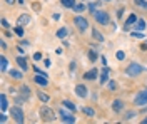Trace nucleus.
<instances>
[{
  "label": "nucleus",
  "instance_id": "obj_30",
  "mask_svg": "<svg viewBox=\"0 0 147 124\" xmlns=\"http://www.w3.org/2000/svg\"><path fill=\"white\" fill-rule=\"evenodd\" d=\"M15 34H17V35H20V37L24 35V30H22V25H18L17 29H15Z\"/></svg>",
  "mask_w": 147,
  "mask_h": 124
},
{
  "label": "nucleus",
  "instance_id": "obj_29",
  "mask_svg": "<svg viewBox=\"0 0 147 124\" xmlns=\"http://www.w3.org/2000/svg\"><path fill=\"white\" fill-rule=\"evenodd\" d=\"M89 59H90V60H95V59H97V52H95V50H90V52H89Z\"/></svg>",
  "mask_w": 147,
  "mask_h": 124
},
{
  "label": "nucleus",
  "instance_id": "obj_28",
  "mask_svg": "<svg viewBox=\"0 0 147 124\" xmlns=\"http://www.w3.org/2000/svg\"><path fill=\"white\" fill-rule=\"evenodd\" d=\"M74 10L80 14V12H84V10H85V7H84V5H80V3H79V5H75V7H74Z\"/></svg>",
  "mask_w": 147,
  "mask_h": 124
},
{
  "label": "nucleus",
  "instance_id": "obj_11",
  "mask_svg": "<svg viewBox=\"0 0 147 124\" xmlns=\"http://www.w3.org/2000/svg\"><path fill=\"white\" fill-rule=\"evenodd\" d=\"M112 109H114L115 112H120V111L124 109V102H122L120 99H115V101H114V104H112Z\"/></svg>",
  "mask_w": 147,
  "mask_h": 124
},
{
  "label": "nucleus",
  "instance_id": "obj_4",
  "mask_svg": "<svg viewBox=\"0 0 147 124\" xmlns=\"http://www.w3.org/2000/svg\"><path fill=\"white\" fill-rule=\"evenodd\" d=\"M10 114L15 119V123H18V124L24 123V112H22L20 107H12V109H10Z\"/></svg>",
  "mask_w": 147,
  "mask_h": 124
},
{
  "label": "nucleus",
  "instance_id": "obj_20",
  "mask_svg": "<svg viewBox=\"0 0 147 124\" xmlns=\"http://www.w3.org/2000/svg\"><path fill=\"white\" fill-rule=\"evenodd\" d=\"M10 76L13 77V79H22V72H20V70H15V69H12V70H10Z\"/></svg>",
  "mask_w": 147,
  "mask_h": 124
},
{
  "label": "nucleus",
  "instance_id": "obj_35",
  "mask_svg": "<svg viewBox=\"0 0 147 124\" xmlns=\"http://www.w3.org/2000/svg\"><path fill=\"white\" fill-rule=\"evenodd\" d=\"M34 59H35V60H40V59H42V54H40V52L34 54Z\"/></svg>",
  "mask_w": 147,
  "mask_h": 124
},
{
  "label": "nucleus",
  "instance_id": "obj_40",
  "mask_svg": "<svg viewBox=\"0 0 147 124\" xmlns=\"http://www.w3.org/2000/svg\"><path fill=\"white\" fill-rule=\"evenodd\" d=\"M142 124H147V117H146V119H144V121H142Z\"/></svg>",
  "mask_w": 147,
  "mask_h": 124
},
{
  "label": "nucleus",
  "instance_id": "obj_36",
  "mask_svg": "<svg viewBox=\"0 0 147 124\" xmlns=\"http://www.w3.org/2000/svg\"><path fill=\"white\" fill-rule=\"evenodd\" d=\"M2 25H3V27L7 29V27H9V22H7V20H5V19H2Z\"/></svg>",
  "mask_w": 147,
  "mask_h": 124
},
{
  "label": "nucleus",
  "instance_id": "obj_9",
  "mask_svg": "<svg viewBox=\"0 0 147 124\" xmlns=\"http://www.w3.org/2000/svg\"><path fill=\"white\" fill-rule=\"evenodd\" d=\"M34 81H35L37 86H47V84H49V81L45 79V76H40V74H37Z\"/></svg>",
  "mask_w": 147,
  "mask_h": 124
},
{
  "label": "nucleus",
  "instance_id": "obj_37",
  "mask_svg": "<svg viewBox=\"0 0 147 124\" xmlns=\"http://www.w3.org/2000/svg\"><path fill=\"white\" fill-rule=\"evenodd\" d=\"M5 121H7V116L0 114V123H5Z\"/></svg>",
  "mask_w": 147,
  "mask_h": 124
},
{
  "label": "nucleus",
  "instance_id": "obj_17",
  "mask_svg": "<svg viewBox=\"0 0 147 124\" xmlns=\"http://www.w3.org/2000/svg\"><path fill=\"white\" fill-rule=\"evenodd\" d=\"M92 35H94V39H95V40H99V42H102V40H104L102 34L99 32V30H95V29H92Z\"/></svg>",
  "mask_w": 147,
  "mask_h": 124
},
{
  "label": "nucleus",
  "instance_id": "obj_18",
  "mask_svg": "<svg viewBox=\"0 0 147 124\" xmlns=\"http://www.w3.org/2000/svg\"><path fill=\"white\" fill-rule=\"evenodd\" d=\"M60 2H62V5L69 7V9H74L75 7V0H60Z\"/></svg>",
  "mask_w": 147,
  "mask_h": 124
},
{
  "label": "nucleus",
  "instance_id": "obj_12",
  "mask_svg": "<svg viewBox=\"0 0 147 124\" xmlns=\"http://www.w3.org/2000/svg\"><path fill=\"white\" fill-rule=\"evenodd\" d=\"M95 77H97V69H92V70L84 74V79H87V81H94Z\"/></svg>",
  "mask_w": 147,
  "mask_h": 124
},
{
  "label": "nucleus",
  "instance_id": "obj_10",
  "mask_svg": "<svg viewBox=\"0 0 147 124\" xmlns=\"http://www.w3.org/2000/svg\"><path fill=\"white\" fill-rule=\"evenodd\" d=\"M17 64L20 66V69H24V70H27V69H28L27 59L24 57V56H18V57H17Z\"/></svg>",
  "mask_w": 147,
  "mask_h": 124
},
{
  "label": "nucleus",
  "instance_id": "obj_23",
  "mask_svg": "<svg viewBox=\"0 0 147 124\" xmlns=\"http://www.w3.org/2000/svg\"><path fill=\"white\" fill-rule=\"evenodd\" d=\"M65 35H67V29H60L59 32H57V37L59 39H64Z\"/></svg>",
  "mask_w": 147,
  "mask_h": 124
},
{
  "label": "nucleus",
  "instance_id": "obj_24",
  "mask_svg": "<svg viewBox=\"0 0 147 124\" xmlns=\"http://www.w3.org/2000/svg\"><path fill=\"white\" fill-rule=\"evenodd\" d=\"M84 112H85L87 116H95V111L90 109V107H84Z\"/></svg>",
  "mask_w": 147,
  "mask_h": 124
},
{
  "label": "nucleus",
  "instance_id": "obj_33",
  "mask_svg": "<svg viewBox=\"0 0 147 124\" xmlns=\"http://www.w3.org/2000/svg\"><path fill=\"white\" fill-rule=\"evenodd\" d=\"M95 7H97V3H90V5H89V10H90L92 14L95 12V10H94V9H95Z\"/></svg>",
  "mask_w": 147,
  "mask_h": 124
},
{
  "label": "nucleus",
  "instance_id": "obj_15",
  "mask_svg": "<svg viewBox=\"0 0 147 124\" xmlns=\"http://www.w3.org/2000/svg\"><path fill=\"white\" fill-rule=\"evenodd\" d=\"M136 22H137V17H136V15L132 14V15H130V17L127 19L125 25H124V29H130V25H132V24H136Z\"/></svg>",
  "mask_w": 147,
  "mask_h": 124
},
{
  "label": "nucleus",
  "instance_id": "obj_5",
  "mask_svg": "<svg viewBox=\"0 0 147 124\" xmlns=\"http://www.w3.org/2000/svg\"><path fill=\"white\" fill-rule=\"evenodd\" d=\"M134 104H136V106H144V104H147V89L140 91V92L136 96V99H134Z\"/></svg>",
  "mask_w": 147,
  "mask_h": 124
},
{
  "label": "nucleus",
  "instance_id": "obj_13",
  "mask_svg": "<svg viewBox=\"0 0 147 124\" xmlns=\"http://www.w3.org/2000/svg\"><path fill=\"white\" fill-rule=\"evenodd\" d=\"M75 94L80 96V97H85V96H87V87L85 86H77L75 87Z\"/></svg>",
  "mask_w": 147,
  "mask_h": 124
},
{
  "label": "nucleus",
  "instance_id": "obj_14",
  "mask_svg": "<svg viewBox=\"0 0 147 124\" xmlns=\"http://www.w3.org/2000/svg\"><path fill=\"white\" fill-rule=\"evenodd\" d=\"M9 107V102H7V96L5 94H0V109L2 111H5Z\"/></svg>",
  "mask_w": 147,
  "mask_h": 124
},
{
  "label": "nucleus",
  "instance_id": "obj_16",
  "mask_svg": "<svg viewBox=\"0 0 147 124\" xmlns=\"http://www.w3.org/2000/svg\"><path fill=\"white\" fill-rule=\"evenodd\" d=\"M109 79V69L107 67H104V70H102V76H100V84H105V81Z\"/></svg>",
  "mask_w": 147,
  "mask_h": 124
},
{
  "label": "nucleus",
  "instance_id": "obj_6",
  "mask_svg": "<svg viewBox=\"0 0 147 124\" xmlns=\"http://www.w3.org/2000/svg\"><path fill=\"white\" fill-rule=\"evenodd\" d=\"M74 24H75V27H77L79 30H85L87 27H89L87 20L84 19V17H75V20H74Z\"/></svg>",
  "mask_w": 147,
  "mask_h": 124
},
{
  "label": "nucleus",
  "instance_id": "obj_7",
  "mask_svg": "<svg viewBox=\"0 0 147 124\" xmlns=\"http://www.w3.org/2000/svg\"><path fill=\"white\" fill-rule=\"evenodd\" d=\"M60 116H62V121H64V123H69V124L75 123V117H74L70 112H67L65 109H60Z\"/></svg>",
  "mask_w": 147,
  "mask_h": 124
},
{
  "label": "nucleus",
  "instance_id": "obj_27",
  "mask_svg": "<svg viewBox=\"0 0 147 124\" xmlns=\"http://www.w3.org/2000/svg\"><path fill=\"white\" fill-rule=\"evenodd\" d=\"M22 94H24V97H28L30 96V89L28 87H22Z\"/></svg>",
  "mask_w": 147,
  "mask_h": 124
},
{
  "label": "nucleus",
  "instance_id": "obj_3",
  "mask_svg": "<svg viewBox=\"0 0 147 124\" xmlns=\"http://www.w3.org/2000/svg\"><path fill=\"white\" fill-rule=\"evenodd\" d=\"M40 116L44 117V121H45V123L54 121V111H52L49 106H42V107H40Z\"/></svg>",
  "mask_w": 147,
  "mask_h": 124
},
{
  "label": "nucleus",
  "instance_id": "obj_32",
  "mask_svg": "<svg viewBox=\"0 0 147 124\" xmlns=\"http://www.w3.org/2000/svg\"><path fill=\"white\" fill-rule=\"evenodd\" d=\"M134 112H127V114H125V121H129V119H132V117H134Z\"/></svg>",
  "mask_w": 147,
  "mask_h": 124
},
{
  "label": "nucleus",
  "instance_id": "obj_39",
  "mask_svg": "<svg viewBox=\"0 0 147 124\" xmlns=\"http://www.w3.org/2000/svg\"><path fill=\"white\" fill-rule=\"evenodd\" d=\"M5 2H7V3H13V2H15V0H5Z\"/></svg>",
  "mask_w": 147,
  "mask_h": 124
},
{
  "label": "nucleus",
  "instance_id": "obj_8",
  "mask_svg": "<svg viewBox=\"0 0 147 124\" xmlns=\"http://www.w3.org/2000/svg\"><path fill=\"white\" fill-rule=\"evenodd\" d=\"M18 25H22V27H24V25H28V24H30V22H32V19H30V15H25V14H24V15H20V17H18Z\"/></svg>",
  "mask_w": 147,
  "mask_h": 124
},
{
  "label": "nucleus",
  "instance_id": "obj_1",
  "mask_svg": "<svg viewBox=\"0 0 147 124\" xmlns=\"http://www.w3.org/2000/svg\"><path fill=\"white\" fill-rule=\"evenodd\" d=\"M142 72H144V67L136 64V62H132V64L125 69V74H127L129 77H136V76H139V74H142Z\"/></svg>",
  "mask_w": 147,
  "mask_h": 124
},
{
  "label": "nucleus",
  "instance_id": "obj_2",
  "mask_svg": "<svg viewBox=\"0 0 147 124\" xmlns=\"http://www.w3.org/2000/svg\"><path fill=\"white\" fill-rule=\"evenodd\" d=\"M94 19L97 20V24H100V25L109 24V15H107V12H104V10H95V12H94Z\"/></svg>",
  "mask_w": 147,
  "mask_h": 124
},
{
  "label": "nucleus",
  "instance_id": "obj_42",
  "mask_svg": "<svg viewBox=\"0 0 147 124\" xmlns=\"http://www.w3.org/2000/svg\"><path fill=\"white\" fill-rule=\"evenodd\" d=\"M18 2H20V3H22V2H24V0H18Z\"/></svg>",
  "mask_w": 147,
  "mask_h": 124
},
{
  "label": "nucleus",
  "instance_id": "obj_38",
  "mask_svg": "<svg viewBox=\"0 0 147 124\" xmlns=\"http://www.w3.org/2000/svg\"><path fill=\"white\" fill-rule=\"evenodd\" d=\"M136 3H139V5H144V3H146V0H136Z\"/></svg>",
  "mask_w": 147,
  "mask_h": 124
},
{
  "label": "nucleus",
  "instance_id": "obj_34",
  "mask_svg": "<svg viewBox=\"0 0 147 124\" xmlns=\"http://www.w3.org/2000/svg\"><path fill=\"white\" fill-rule=\"evenodd\" d=\"M109 89H110V91H115V82H112V81H110V82H109Z\"/></svg>",
  "mask_w": 147,
  "mask_h": 124
},
{
  "label": "nucleus",
  "instance_id": "obj_19",
  "mask_svg": "<svg viewBox=\"0 0 147 124\" xmlns=\"http://www.w3.org/2000/svg\"><path fill=\"white\" fill-rule=\"evenodd\" d=\"M136 29L137 30H144L146 29V20H137V22H136Z\"/></svg>",
  "mask_w": 147,
  "mask_h": 124
},
{
  "label": "nucleus",
  "instance_id": "obj_26",
  "mask_svg": "<svg viewBox=\"0 0 147 124\" xmlns=\"http://www.w3.org/2000/svg\"><path fill=\"white\" fill-rule=\"evenodd\" d=\"M38 97H40V101H42V102H47V101H49V96L44 94V92H38Z\"/></svg>",
  "mask_w": 147,
  "mask_h": 124
},
{
  "label": "nucleus",
  "instance_id": "obj_22",
  "mask_svg": "<svg viewBox=\"0 0 147 124\" xmlns=\"http://www.w3.org/2000/svg\"><path fill=\"white\" fill-rule=\"evenodd\" d=\"M64 106L67 109H70V111H75V106H74V102H70V101H64Z\"/></svg>",
  "mask_w": 147,
  "mask_h": 124
},
{
  "label": "nucleus",
  "instance_id": "obj_43",
  "mask_svg": "<svg viewBox=\"0 0 147 124\" xmlns=\"http://www.w3.org/2000/svg\"><path fill=\"white\" fill-rule=\"evenodd\" d=\"M107 2H109V0H107Z\"/></svg>",
  "mask_w": 147,
  "mask_h": 124
},
{
  "label": "nucleus",
  "instance_id": "obj_31",
  "mask_svg": "<svg viewBox=\"0 0 147 124\" xmlns=\"http://www.w3.org/2000/svg\"><path fill=\"white\" fill-rule=\"evenodd\" d=\"M132 37H136V39H142L144 35H142L140 32H132Z\"/></svg>",
  "mask_w": 147,
  "mask_h": 124
},
{
  "label": "nucleus",
  "instance_id": "obj_21",
  "mask_svg": "<svg viewBox=\"0 0 147 124\" xmlns=\"http://www.w3.org/2000/svg\"><path fill=\"white\" fill-rule=\"evenodd\" d=\"M0 69L2 70H7V59H5V56L0 57Z\"/></svg>",
  "mask_w": 147,
  "mask_h": 124
},
{
  "label": "nucleus",
  "instance_id": "obj_25",
  "mask_svg": "<svg viewBox=\"0 0 147 124\" xmlns=\"http://www.w3.org/2000/svg\"><path fill=\"white\" fill-rule=\"evenodd\" d=\"M115 57H117V60H124V57H125V54H124L122 50H119V52H115Z\"/></svg>",
  "mask_w": 147,
  "mask_h": 124
},
{
  "label": "nucleus",
  "instance_id": "obj_41",
  "mask_svg": "<svg viewBox=\"0 0 147 124\" xmlns=\"http://www.w3.org/2000/svg\"><path fill=\"white\" fill-rule=\"evenodd\" d=\"M142 7H144V9H147V2H146V3H144V5H142Z\"/></svg>",
  "mask_w": 147,
  "mask_h": 124
}]
</instances>
